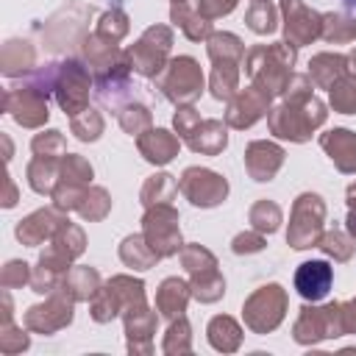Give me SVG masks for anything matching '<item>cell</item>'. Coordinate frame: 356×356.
<instances>
[{"label": "cell", "mask_w": 356, "mask_h": 356, "mask_svg": "<svg viewBox=\"0 0 356 356\" xmlns=\"http://www.w3.org/2000/svg\"><path fill=\"white\" fill-rule=\"evenodd\" d=\"M323 214H325V206L320 200V195H300L295 209H292V222H289V245L303 250V248H312L320 242V222H323Z\"/></svg>", "instance_id": "6da1fadb"}, {"label": "cell", "mask_w": 356, "mask_h": 356, "mask_svg": "<svg viewBox=\"0 0 356 356\" xmlns=\"http://www.w3.org/2000/svg\"><path fill=\"white\" fill-rule=\"evenodd\" d=\"M175 128L186 139V145L192 150H197V153H217L228 142L222 122H217V120H200L192 108H184V111L175 114Z\"/></svg>", "instance_id": "7a4b0ae2"}, {"label": "cell", "mask_w": 356, "mask_h": 356, "mask_svg": "<svg viewBox=\"0 0 356 356\" xmlns=\"http://www.w3.org/2000/svg\"><path fill=\"white\" fill-rule=\"evenodd\" d=\"M161 89H164V97H170L175 103H192L203 92V75H200V67L195 64V58L181 56V58L170 61L161 75Z\"/></svg>", "instance_id": "3957f363"}, {"label": "cell", "mask_w": 356, "mask_h": 356, "mask_svg": "<svg viewBox=\"0 0 356 356\" xmlns=\"http://www.w3.org/2000/svg\"><path fill=\"white\" fill-rule=\"evenodd\" d=\"M145 239L159 256H172L181 248V231H178V214L167 206L159 203L145 214Z\"/></svg>", "instance_id": "277c9868"}, {"label": "cell", "mask_w": 356, "mask_h": 356, "mask_svg": "<svg viewBox=\"0 0 356 356\" xmlns=\"http://www.w3.org/2000/svg\"><path fill=\"white\" fill-rule=\"evenodd\" d=\"M181 192L195 203V206H217L225 200L228 195V184L222 175L211 172V170H200V167H189L181 178Z\"/></svg>", "instance_id": "5b68a950"}, {"label": "cell", "mask_w": 356, "mask_h": 356, "mask_svg": "<svg viewBox=\"0 0 356 356\" xmlns=\"http://www.w3.org/2000/svg\"><path fill=\"white\" fill-rule=\"evenodd\" d=\"M284 317V289L278 284L261 286L248 303H245V320L253 331H270Z\"/></svg>", "instance_id": "8992f818"}, {"label": "cell", "mask_w": 356, "mask_h": 356, "mask_svg": "<svg viewBox=\"0 0 356 356\" xmlns=\"http://www.w3.org/2000/svg\"><path fill=\"white\" fill-rule=\"evenodd\" d=\"M281 8L286 14V39L289 44L300 47L309 39L323 36V17L306 8L300 0H281Z\"/></svg>", "instance_id": "52a82bcc"}, {"label": "cell", "mask_w": 356, "mask_h": 356, "mask_svg": "<svg viewBox=\"0 0 356 356\" xmlns=\"http://www.w3.org/2000/svg\"><path fill=\"white\" fill-rule=\"evenodd\" d=\"M331 281H334V267L323 259H312V261H303L298 270H295V289L300 298L306 300H320L328 295L331 289Z\"/></svg>", "instance_id": "ba28073f"}, {"label": "cell", "mask_w": 356, "mask_h": 356, "mask_svg": "<svg viewBox=\"0 0 356 356\" xmlns=\"http://www.w3.org/2000/svg\"><path fill=\"white\" fill-rule=\"evenodd\" d=\"M53 86H64V89H58V103H61V108L67 111V114H78V111H86L83 106H86V89H89V75L83 72V67L81 64H75V61H67L64 67H61V81L58 83H53Z\"/></svg>", "instance_id": "9c48e42d"}, {"label": "cell", "mask_w": 356, "mask_h": 356, "mask_svg": "<svg viewBox=\"0 0 356 356\" xmlns=\"http://www.w3.org/2000/svg\"><path fill=\"white\" fill-rule=\"evenodd\" d=\"M267 103H270V92L253 83L250 89H245V92L231 103V108H228V122H231L234 128L253 125V122L261 117V111L267 108Z\"/></svg>", "instance_id": "30bf717a"}, {"label": "cell", "mask_w": 356, "mask_h": 356, "mask_svg": "<svg viewBox=\"0 0 356 356\" xmlns=\"http://www.w3.org/2000/svg\"><path fill=\"white\" fill-rule=\"evenodd\" d=\"M284 161V150L273 142H253L245 153V167L256 181H270Z\"/></svg>", "instance_id": "8fae6325"}, {"label": "cell", "mask_w": 356, "mask_h": 356, "mask_svg": "<svg viewBox=\"0 0 356 356\" xmlns=\"http://www.w3.org/2000/svg\"><path fill=\"white\" fill-rule=\"evenodd\" d=\"M153 39H156V28H147L145 31V36L134 44V50L128 53L131 56V64H134V70L136 72H142V75H156V72H161V64H164V56H167V50H170V44H153Z\"/></svg>", "instance_id": "7c38bea8"}, {"label": "cell", "mask_w": 356, "mask_h": 356, "mask_svg": "<svg viewBox=\"0 0 356 356\" xmlns=\"http://www.w3.org/2000/svg\"><path fill=\"white\" fill-rule=\"evenodd\" d=\"M320 145L328 150L331 161L342 172H356V134H350L345 128H334L320 136Z\"/></svg>", "instance_id": "4fadbf2b"}, {"label": "cell", "mask_w": 356, "mask_h": 356, "mask_svg": "<svg viewBox=\"0 0 356 356\" xmlns=\"http://www.w3.org/2000/svg\"><path fill=\"white\" fill-rule=\"evenodd\" d=\"M139 150L147 161L167 164L178 153V139L164 128H153V131H147V136H139Z\"/></svg>", "instance_id": "5bb4252c"}, {"label": "cell", "mask_w": 356, "mask_h": 356, "mask_svg": "<svg viewBox=\"0 0 356 356\" xmlns=\"http://www.w3.org/2000/svg\"><path fill=\"white\" fill-rule=\"evenodd\" d=\"M58 222H61V220H58L50 209H47V211H36V214H31L25 222L17 225V236H19L22 242H28V245H36V242H42L44 236H50Z\"/></svg>", "instance_id": "9a60e30c"}, {"label": "cell", "mask_w": 356, "mask_h": 356, "mask_svg": "<svg viewBox=\"0 0 356 356\" xmlns=\"http://www.w3.org/2000/svg\"><path fill=\"white\" fill-rule=\"evenodd\" d=\"M186 298H189V289L184 281L178 278H167L156 295V303H159V312L167 314V317H175L186 309Z\"/></svg>", "instance_id": "2e32d148"}, {"label": "cell", "mask_w": 356, "mask_h": 356, "mask_svg": "<svg viewBox=\"0 0 356 356\" xmlns=\"http://www.w3.org/2000/svg\"><path fill=\"white\" fill-rule=\"evenodd\" d=\"M245 47L234 33H214L209 39V56L214 64H236L242 58Z\"/></svg>", "instance_id": "e0dca14e"}, {"label": "cell", "mask_w": 356, "mask_h": 356, "mask_svg": "<svg viewBox=\"0 0 356 356\" xmlns=\"http://www.w3.org/2000/svg\"><path fill=\"white\" fill-rule=\"evenodd\" d=\"M120 256H122V261H125V264L139 267V270H147V267L159 259V253L147 245V239H145V236H128V239L122 242Z\"/></svg>", "instance_id": "ac0fdd59"}, {"label": "cell", "mask_w": 356, "mask_h": 356, "mask_svg": "<svg viewBox=\"0 0 356 356\" xmlns=\"http://www.w3.org/2000/svg\"><path fill=\"white\" fill-rule=\"evenodd\" d=\"M323 36L331 42H348L356 36V17L342 14H325L323 17Z\"/></svg>", "instance_id": "d6986e66"}, {"label": "cell", "mask_w": 356, "mask_h": 356, "mask_svg": "<svg viewBox=\"0 0 356 356\" xmlns=\"http://www.w3.org/2000/svg\"><path fill=\"white\" fill-rule=\"evenodd\" d=\"M331 103L342 114H356V78H339L331 86Z\"/></svg>", "instance_id": "ffe728a7"}, {"label": "cell", "mask_w": 356, "mask_h": 356, "mask_svg": "<svg viewBox=\"0 0 356 356\" xmlns=\"http://www.w3.org/2000/svg\"><path fill=\"white\" fill-rule=\"evenodd\" d=\"M172 22L181 25L189 39H203V36L209 33V28H211V22H209L206 14H200V17H197V14H189V17H186V11H184L181 6H172Z\"/></svg>", "instance_id": "44dd1931"}, {"label": "cell", "mask_w": 356, "mask_h": 356, "mask_svg": "<svg viewBox=\"0 0 356 356\" xmlns=\"http://www.w3.org/2000/svg\"><path fill=\"white\" fill-rule=\"evenodd\" d=\"M248 25L256 33H270L275 31V8L267 0H253L250 11H248Z\"/></svg>", "instance_id": "7402d4cb"}, {"label": "cell", "mask_w": 356, "mask_h": 356, "mask_svg": "<svg viewBox=\"0 0 356 356\" xmlns=\"http://www.w3.org/2000/svg\"><path fill=\"white\" fill-rule=\"evenodd\" d=\"M250 222H253L259 231H267V234H270V231L278 228V222H281V211H278V206L261 200V203L253 206V211H250Z\"/></svg>", "instance_id": "603a6c76"}, {"label": "cell", "mask_w": 356, "mask_h": 356, "mask_svg": "<svg viewBox=\"0 0 356 356\" xmlns=\"http://www.w3.org/2000/svg\"><path fill=\"white\" fill-rule=\"evenodd\" d=\"M72 131L78 134V139H97L100 136V131H103V120L97 117V111H92V108H86L83 111V120L75 114L72 117Z\"/></svg>", "instance_id": "cb8c5ba5"}, {"label": "cell", "mask_w": 356, "mask_h": 356, "mask_svg": "<svg viewBox=\"0 0 356 356\" xmlns=\"http://www.w3.org/2000/svg\"><path fill=\"white\" fill-rule=\"evenodd\" d=\"M120 122L128 134H139V128L150 125V111L145 106H128L125 111H120Z\"/></svg>", "instance_id": "d4e9b609"}, {"label": "cell", "mask_w": 356, "mask_h": 356, "mask_svg": "<svg viewBox=\"0 0 356 356\" xmlns=\"http://www.w3.org/2000/svg\"><path fill=\"white\" fill-rule=\"evenodd\" d=\"M320 248L325 250V253H331L334 259H339V261H345L348 256H350V245H348V239H345V234L342 231H328L323 239H320Z\"/></svg>", "instance_id": "484cf974"}, {"label": "cell", "mask_w": 356, "mask_h": 356, "mask_svg": "<svg viewBox=\"0 0 356 356\" xmlns=\"http://www.w3.org/2000/svg\"><path fill=\"white\" fill-rule=\"evenodd\" d=\"M50 147L64 150V139H61V134H58V131L39 134V136L33 139V150H36V156H50ZM53 159H56V156H53Z\"/></svg>", "instance_id": "4316f807"}, {"label": "cell", "mask_w": 356, "mask_h": 356, "mask_svg": "<svg viewBox=\"0 0 356 356\" xmlns=\"http://www.w3.org/2000/svg\"><path fill=\"white\" fill-rule=\"evenodd\" d=\"M234 6H236V0H200V11L209 19L211 17H220V14H228Z\"/></svg>", "instance_id": "83f0119b"}, {"label": "cell", "mask_w": 356, "mask_h": 356, "mask_svg": "<svg viewBox=\"0 0 356 356\" xmlns=\"http://www.w3.org/2000/svg\"><path fill=\"white\" fill-rule=\"evenodd\" d=\"M261 245H264L261 236H250V234L245 236L242 234L234 239V253H253V250H261Z\"/></svg>", "instance_id": "f1b7e54d"}, {"label": "cell", "mask_w": 356, "mask_h": 356, "mask_svg": "<svg viewBox=\"0 0 356 356\" xmlns=\"http://www.w3.org/2000/svg\"><path fill=\"white\" fill-rule=\"evenodd\" d=\"M342 331H356V300H350L348 306H342Z\"/></svg>", "instance_id": "f546056e"}, {"label": "cell", "mask_w": 356, "mask_h": 356, "mask_svg": "<svg viewBox=\"0 0 356 356\" xmlns=\"http://www.w3.org/2000/svg\"><path fill=\"white\" fill-rule=\"evenodd\" d=\"M345 3H348V6H350V8L356 11V0H345Z\"/></svg>", "instance_id": "4dcf8cb0"}, {"label": "cell", "mask_w": 356, "mask_h": 356, "mask_svg": "<svg viewBox=\"0 0 356 356\" xmlns=\"http://www.w3.org/2000/svg\"><path fill=\"white\" fill-rule=\"evenodd\" d=\"M172 3H184V0H172Z\"/></svg>", "instance_id": "1f68e13d"}]
</instances>
